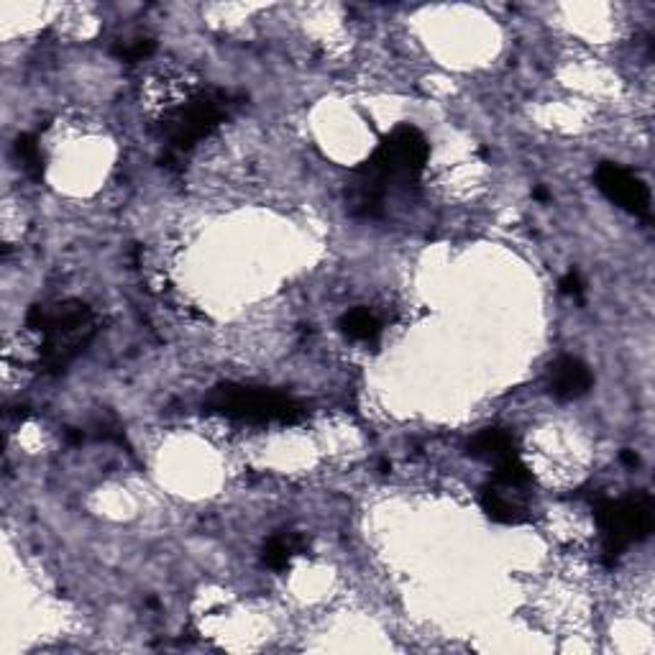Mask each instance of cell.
<instances>
[{
  "label": "cell",
  "mask_w": 655,
  "mask_h": 655,
  "mask_svg": "<svg viewBox=\"0 0 655 655\" xmlns=\"http://www.w3.org/2000/svg\"><path fill=\"white\" fill-rule=\"evenodd\" d=\"M430 159V144L420 128L397 126L361 162L346 182V210L354 218H382L389 198L418 185Z\"/></svg>",
  "instance_id": "6da1fadb"
},
{
  "label": "cell",
  "mask_w": 655,
  "mask_h": 655,
  "mask_svg": "<svg viewBox=\"0 0 655 655\" xmlns=\"http://www.w3.org/2000/svg\"><path fill=\"white\" fill-rule=\"evenodd\" d=\"M533 195H535V198H538V200H543V203H548V192H545L543 187H538V190H535Z\"/></svg>",
  "instance_id": "e0dca14e"
},
{
  "label": "cell",
  "mask_w": 655,
  "mask_h": 655,
  "mask_svg": "<svg viewBox=\"0 0 655 655\" xmlns=\"http://www.w3.org/2000/svg\"><path fill=\"white\" fill-rule=\"evenodd\" d=\"M203 410L241 423H282L295 425L305 418V405L295 397L274 392V389L249 387V384H215L203 400Z\"/></svg>",
  "instance_id": "3957f363"
},
{
  "label": "cell",
  "mask_w": 655,
  "mask_h": 655,
  "mask_svg": "<svg viewBox=\"0 0 655 655\" xmlns=\"http://www.w3.org/2000/svg\"><path fill=\"white\" fill-rule=\"evenodd\" d=\"M533 482V474L528 471V466L522 464L520 456H512L507 461H499L497 471H494V484L505 489H520L525 484Z\"/></svg>",
  "instance_id": "7c38bea8"
},
{
  "label": "cell",
  "mask_w": 655,
  "mask_h": 655,
  "mask_svg": "<svg viewBox=\"0 0 655 655\" xmlns=\"http://www.w3.org/2000/svg\"><path fill=\"white\" fill-rule=\"evenodd\" d=\"M16 154L18 159L24 162V169L34 177V180H41V177H44V157H41V146L34 136L31 134L18 136Z\"/></svg>",
  "instance_id": "4fadbf2b"
},
{
  "label": "cell",
  "mask_w": 655,
  "mask_h": 655,
  "mask_svg": "<svg viewBox=\"0 0 655 655\" xmlns=\"http://www.w3.org/2000/svg\"><path fill=\"white\" fill-rule=\"evenodd\" d=\"M26 325L41 333L39 366L44 374H62L98 333V318L80 300L34 305L26 315Z\"/></svg>",
  "instance_id": "7a4b0ae2"
},
{
  "label": "cell",
  "mask_w": 655,
  "mask_h": 655,
  "mask_svg": "<svg viewBox=\"0 0 655 655\" xmlns=\"http://www.w3.org/2000/svg\"><path fill=\"white\" fill-rule=\"evenodd\" d=\"M338 328H341L343 336H348L351 341H377L379 333H382V323L377 320V315L369 313L366 308H354L346 310L338 320Z\"/></svg>",
  "instance_id": "8fae6325"
},
{
  "label": "cell",
  "mask_w": 655,
  "mask_h": 655,
  "mask_svg": "<svg viewBox=\"0 0 655 655\" xmlns=\"http://www.w3.org/2000/svg\"><path fill=\"white\" fill-rule=\"evenodd\" d=\"M482 510L487 512L489 520L499 522V525H522V522L530 520L528 510H525L520 502L507 497L497 484H494V487H487L482 492Z\"/></svg>",
  "instance_id": "9c48e42d"
},
{
  "label": "cell",
  "mask_w": 655,
  "mask_h": 655,
  "mask_svg": "<svg viewBox=\"0 0 655 655\" xmlns=\"http://www.w3.org/2000/svg\"><path fill=\"white\" fill-rule=\"evenodd\" d=\"M236 105V98L226 90H218V87L200 90V93L190 95L185 103L174 105L172 111L164 113L162 121V134L169 149L177 154L190 151L192 146L208 139L221 123H226Z\"/></svg>",
  "instance_id": "5b68a950"
},
{
  "label": "cell",
  "mask_w": 655,
  "mask_h": 655,
  "mask_svg": "<svg viewBox=\"0 0 655 655\" xmlns=\"http://www.w3.org/2000/svg\"><path fill=\"white\" fill-rule=\"evenodd\" d=\"M302 551H305V540H302V535H297V533L272 535V538L264 543V551H261V563L274 571H285L287 566H290L292 558Z\"/></svg>",
  "instance_id": "30bf717a"
},
{
  "label": "cell",
  "mask_w": 655,
  "mask_h": 655,
  "mask_svg": "<svg viewBox=\"0 0 655 655\" xmlns=\"http://www.w3.org/2000/svg\"><path fill=\"white\" fill-rule=\"evenodd\" d=\"M561 292L563 295H571V297H579L581 292H584V282H581V277L576 272H569L566 277L561 279Z\"/></svg>",
  "instance_id": "9a60e30c"
},
{
  "label": "cell",
  "mask_w": 655,
  "mask_h": 655,
  "mask_svg": "<svg viewBox=\"0 0 655 655\" xmlns=\"http://www.w3.org/2000/svg\"><path fill=\"white\" fill-rule=\"evenodd\" d=\"M592 384V371L576 356H561L558 361H553L551 371H548V389L558 400H576V397L586 395Z\"/></svg>",
  "instance_id": "52a82bcc"
},
{
  "label": "cell",
  "mask_w": 655,
  "mask_h": 655,
  "mask_svg": "<svg viewBox=\"0 0 655 655\" xmlns=\"http://www.w3.org/2000/svg\"><path fill=\"white\" fill-rule=\"evenodd\" d=\"M154 49H157V44H154V39H149V36H139V39H131L126 41V44H116V49H113V54H116L121 62H141V59L151 57L154 54Z\"/></svg>",
  "instance_id": "5bb4252c"
},
{
  "label": "cell",
  "mask_w": 655,
  "mask_h": 655,
  "mask_svg": "<svg viewBox=\"0 0 655 655\" xmlns=\"http://www.w3.org/2000/svg\"><path fill=\"white\" fill-rule=\"evenodd\" d=\"M594 182H597L599 192L609 203H615L625 213L635 215V218H650L653 210V200H650V190L638 174H632L630 169L620 167V164L602 162L594 172Z\"/></svg>",
  "instance_id": "8992f818"
},
{
  "label": "cell",
  "mask_w": 655,
  "mask_h": 655,
  "mask_svg": "<svg viewBox=\"0 0 655 655\" xmlns=\"http://www.w3.org/2000/svg\"><path fill=\"white\" fill-rule=\"evenodd\" d=\"M594 520L602 533L604 563L615 566L632 543H640L653 533L655 502L648 492L622 499H599Z\"/></svg>",
  "instance_id": "277c9868"
},
{
  "label": "cell",
  "mask_w": 655,
  "mask_h": 655,
  "mask_svg": "<svg viewBox=\"0 0 655 655\" xmlns=\"http://www.w3.org/2000/svg\"><path fill=\"white\" fill-rule=\"evenodd\" d=\"M466 453L471 458H484L497 466L499 461L517 456V441L507 428H484L471 438Z\"/></svg>",
  "instance_id": "ba28073f"
},
{
  "label": "cell",
  "mask_w": 655,
  "mask_h": 655,
  "mask_svg": "<svg viewBox=\"0 0 655 655\" xmlns=\"http://www.w3.org/2000/svg\"><path fill=\"white\" fill-rule=\"evenodd\" d=\"M622 464H627V466H638L640 464V458L635 456V451H622Z\"/></svg>",
  "instance_id": "2e32d148"
}]
</instances>
